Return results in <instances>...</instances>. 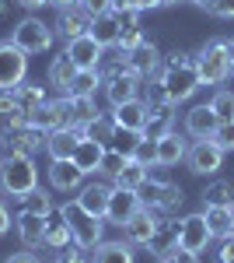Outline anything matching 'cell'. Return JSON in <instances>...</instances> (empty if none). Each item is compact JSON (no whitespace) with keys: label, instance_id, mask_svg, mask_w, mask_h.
Masks as SVG:
<instances>
[{"label":"cell","instance_id":"cell-1","mask_svg":"<svg viewBox=\"0 0 234 263\" xmlns=\"http://www.w3.org/2000/svg\"><path fill=\"white\" fill-rule=\"evenodd\" d=\"M161 88H164V99L178 105V102L193 99L199 91V70H196V57L193 53H172L164 67H161Z\"/></svg>","mask_w":234,"mask_h":263},{"label":"cell","instance_id":"cell-2","mask_svg":"<svg viewBox=\"0 0 234 263\" xmlns=\"http://www.w3.org/2000/svg\"><path fill=\"white\" fill-rule=\"evenodd\" d=\"M39 190V168L28 155H4L0 162V193L25 203L28 193Z\"/></svg>","mask_w":234,"mask_h":263},{"label":"cell","instance_id":"cell-3","mask_svg":"<svg viewBox=\"0 0 234 263\" xmlns=\"http://www.w3.org/2000/svg\"><path fill=\"white\" fill-rule=\"evenodd\" d=\"M196 70H199V84H224L234 74L231 57H227V42L210 39L199 53H196Z\"/></svg>","mask_w":234,"mask_h":263},{"label":"cell","instance_id":"cell-4","mask_svg":"<svg viewBox=\"0 0 234 263\" xmlns=\"http://www.w3.org/2000/svg\"><path fill=\"white\" fill-rule=\"evenodd\" d=\"M11 42L18 46L21 53L35 57V53H46V49L53 46V28H49V25H46L42 18L28 14V18H21L18 25H14V32H11Z\"/></svg>","mask_w":234,"mask_h":263},{"label":"cell","instance_id":"cell-5","mask_svg":"<svg viewBox=\"0 0 234 263\" xmlns=\"http://www.w3.org/2000/svg\"><path fill=\"white\" fill-rule=\"evenodd\" d=\"M137 193H140V203H143V207H151V211H157L161 218L175 214L178 207L185 203V193H182V186H175V182H154V179H147Z\"/></svg>","mask_w":234,"mask_h":263},{"label":"cell","instance_id":"cell-6","mask_svg":"<svg viewBox=\"0 0 234 263\" xmlns=\"http://www.w3.org/2000/svg\"><path fill=\"white\" fill-rule=\"evenodd\" d=\"M59 211H63V218H67V224H70L74 246H80V249H95V246L101 242V218H91L88 211H80L77 200L63 203Z\"/></svg>","mask_w":234,"mask_h":263},{"label":"cell","instance_id":"cell-7","mask_svg":"<svg viewBox=\"0 0 234 263\" xmlns=\"http://www.w3.org/2000/svg\"><path fill=\"white\" fill-rule=\"evenodd\" d=\"M46 137L49 134H42V130H35V126H4L0 130V147H4V155H35V151H42L46 147Z\"/></svg>","mask_w":234,"mask_h":263},{"label":"cell","instance_id":"cell-8","mask_svg":"<svg viewBox=\"0 0 234 263\" xmlns=\"http://www.w3.org/2000/svg\"><path fill=\"white\" fill-rule=\"evenodd\" d=\"M28 74V53H21L11 39L0 42V88H18Z\"/></svg>","mask_w":234,"mask_h":263},{"label":"cell","instance_id":"cell-9","mask_svg":"<svg viewBox=\"0 0 234 263\" xmlns=\"http://www.w3.org/2000/svg\"><path fill=\"white\" fill-rule=\"evenodd\" d=\"M220 162H224V151L217 147L214 137L196 141L189 147V155H185V165H189V172H196V176H214V172H220Z\"/></svg>","mask_w":234,"mask_h":263},{"label":"cell","instance_id":"cell-10","mask_svg":"<svg viewBox=\"0 0 234 263\" xmlns=\"http://www.w3.org/2000/svg\"><path fill=\"white\" fill-rule=\"evenodd\" d=\"M214 239L210 224H206V214H185L178 221V246L189 249V253H203Z\"/></svg>","mask_w":234,"mask_h":263},{"label":"cell","instance_id":"cell-11","mask_svg":"<svg viewBox=\"0 0 234 263\" xmlns=\"http://www.w3.org/2000/svg\"><path fill=\"white\" fill-rule=\"evenodd\" d=\"M140 207H143V203H140V193H137V190H122V186H112V197H109L105 221H109V224H119V228H122V224L130 221V218L137 214Z\"/></svg>","mask_w":234,"mask_h":263},{"label":"cell","instance_id":"cell-12","mask_svg":"<svg viewBox=\"0 0 234 263\" xmlns=\"http://www.w3.org/2000/svg\"><path fill=\"white\" fill-rule=\"evenodd\" d=\"M161 67H164V60H161V53H157L154 42H140L137 49L130 53V70L137 74L140 81H157L161 78Z\"/></svg>","mask_w":234,"mask_h":263},{"label":"cell","instance_id":"cell-13","mask_svg":"<svg viewBox=\"0 0 234 263\" xmlns=\"http://www.w3.org/2000/svg\"><path fill=\"white\" fill-rule=\"evenodd\" d=\"M91 14L80 7V4H67V7H59V18H56V28L59 32V39L63 42H70V39H77V35H88V28H91Z\"/></svg>","mask_w":234,"mask_h":263},{"label":"cell","instance_id":"cell-14","mask_svg":"<svg viewBox=\"0 0 234 263\" xmlns=\"http://www.w3.org/2000/svg\"><path fill=\"white\" fill-rule=\"evenodd\" d=\"M157 224H161V214L151 211V207H140L137 214L122 224V235H126V242H130V246H147V242H151V235L157 232Z\"/></svg>","mask_w":234,"mask_h":263},{"label":"cell","instance_id":"cell-15","mask_svg":"<svg viewBox=\"0 0 234 263\" xmlns=\"http://www.w3.org/2000/svg\"><path fill=\"white\" fill-rule=\"evenodd\" d=\"M63 53L74 60L77 70H98V63H101V57H105V46H98L91 35H77V39L67 42Z\"/></svg>","mask_w":234,"mask_h":263},{"label":"cell","instance_id":"cell-16","mask_svg":"<svg viewBox=\"0 0 234 263\" xmlns=\"http://www.w3.org/2000/svg\"><path fill=\"white\" fill-rule=\"evenodd\" d=\"M112 123H116V130L143 134V126H147V102L133 99V102H122V105H112Z\"/></svg>","mask_w":234,"mask_h":263},{"label":"cell","instance_id":"cell-17","mask_svg":"<svg viewBox=\"0 0 234 263\" xmlns=\"http://www.w3.org/2000/svg\"><path fill=\"white\" fill-rule=\"evenodd\" d=\"M109 197H112V186H105V182H84V186L77 190V207L88 211L91 218H101V221H105Z\"/></svg>","mask_w":234,"mask_h":263},{"label":"cell","instance_id":"cell-18","mask_svg":"<svg viewBox=\"0 0 234 263\" xmlns=\"http://www.w3.org/2000/svg\"><path fill=\"white\" fill-rule=\"evenodd\" d=\"M49 186L56 193H74L84 186V172L77 168L74 158H63V162H53L49 165Z\"/></svg>","mask_w":234,"mask_h":263},{"label":"cell","instance_id":"cell-19","mask_svg":"<svg viewBox=\"0 0 234 263\" xmlns=\"http://www.w3.org/2000/svg\"><path fill=\"white\" fill-rule=\"evenodd\" d=\"M140 84L143 81H140L133 70H122V74H116V78L105 81V99H109V105L133 102V99H140Z\"/></svg>","mask_w":234,"mask_h":263},{"label":"cell","instance_id":"cell-20","mask_svg":"<svg viewBox=\"0 0 234 263\" xmlns=\"http://www.w3.org/2000/svg\"><path fill=\"white\" fill-rule=\"evenodd\" d=\"M220 120H217L214 105H193L189 112H185V134H193L196 141H206V137H214Z\"/></svg>","mask_w":234,"mask_h":263},{"label":"cell","instance_id":"cell-21","mask_svg":"<svg viewBox=\"0 0 234 263\" xmlns=\"http://www.w3.org/2000/svg\"><path fill=\"white\" fill-rule=\"evenodd\" d=\"M175 130V105L172 102H161V105H147V126H143V137L161 141L164 134Z\"/></svg>","mask_w":234,"mask_h":263},{"label":"cell","instance_id":"cell-22","mask_svg":"<svg viewBox=\"0 0 234 263\" xmlns=\"http://www.w3.org/2000/svg\"><path fill=\"white\" fill-rule=\"evenodd\" d=\"M80 126H67V130H53L49 137H46V151H49V158L53 162H63V158H74V151H77L80 144Z\"/></svg>","mask_w":234,"mask_h":263},{"label":"cell","instance_id":"cell-23","mask_svg":"<svg viewBox=\"0 0 234 263\" xmlns=\"http://www.w3.org/2000/svg\"><path fill=\"white\" fill-rule=\"evenodd\" d=\"M14 224H18L21 242L28 246V249H39L42 239H46V218L35 214V211H28V207H21V214L14 218Z\"/></svg>","mask_w":234,"mask_h":263},{"label":"cell","instance_id":"cell-24","mask_svg":"<svg viewBox=\"0 0 234 263\" xmlns=\"http://www.w3.org/2000/svg\"><path fill=\"white\" fill-rule=\"evenodd\" d=\"M185 155H189V144L182 134H164L161 141H157V165H164V168H172V165L185 162Z\"/></svg>","mask_w":234,"mask_h":263},{"label":"cell","instance_id":"cell-25","mask_svg":"<svg viewBox=\"0 0 234 263\" xmlns=\"http://www.w3.org/2000/svg\"><path fill=\"white\" fill-rule=\"evenodd\" d=\"M147 249L154 253L157 260H161V256H175V249H178V224L175 221H161V224H157V232L151 235Z\"/></svg>","mask_w":234,"mask_h":263},{"label":"cell","instance_id":"cell-26","mask_svg":"<svg viewBox=\"0 0 234 263\" xmlns=\"http://www.w3.org/2000/svg\"><path fill=\"white\" fill-rule=\"evenodd\" d=\"M88 35H91L98 46H105V49L119 46V18H116V11L98 14V18L91 21V28H88Z\"/></svg>","mask_w":234,"mask_h":263},{"label":"cell","instance_id":"cell-27","mask_svg":"<svg viewBox=\"0 0 234 263\" xmlns=\"http://www.w3.org/2000/svg\"><path fill=\"white\" fill-rule=\"evenodd\" d=\"M74 242V235H70V224H67V218H63V211H53L49 218H46V239H42V246H53V249H67V246Z\"/></svg>","mask_w":234,"mask_h":263},{"label":"cell","instance_id":"cell-28","mask_svg":"<svg viewBox=\"0 0 234 263\" xmlns=\"http://www.w3.org/2000/svg\"><path fill=\"white\" fill-rule=\"evenodd\" d=\"M101 155H105V144L80 137L77 151H74V162H77V168L84 172V176H91V172H98V168H101Z\"/></svg>","mask_w":234,"mask_h":263},{"label":"cell","instance_id":"cell-29","mask_svg":"<svg viewBox=\"0 0 234 263\" xmlns=\"http://www.w3.org/2000/svg\"><path fill=\"white\" fill-rule=\"evenodd\" d=\"M74 74H77V67H74V60H70L67 53L53 57V63H49V84L56 88L59 95H67V91H70V81H74Z\"/></svg>","mask_w":234,"mask_h":263},{"label":"cell","instance_id":"cell-30","mask_svg":"<svg viewBox=\"0 0 234 263\" xmlns=\"http://www.w3.org/2000/svg\"><path fill=\"white\" fill-rule=\"evenodd\" d=\"M91 263H137V253L130 242H98Z\"/></svg>","mask_w":234,"mask_h":263},{"label":"cell","instance_id":"cell-31","mask_svg":"<svg viewBox=\"0 0 234 263\" xmlns=\"http://www.w3.org/2000/svg\"><path fill=\"white\" fill-rule=\"evenodd\" d=\"M80 134H84L88 141H98V144H105V147H112V144H116V123H112V116H98V120H91Z\"/></svg>","mask_w":234,"mask_h":263},{"label":"cell","instance_id":"cell-32","mask_svg":"<svg viewBox=\"0 0 234 263\" xmlns=\"http://www.w3.org/2000/svg\"><path fill=\"white\" fill-rule=\"evenodd\" d=\"M14 99H18L21 112H28V116H32L42 102H46V88H42V84H25V81H21L18 88H14Z\"/></svg>","mask_w":234,"mask_h":263},{"label":"cell","instance_id":"cell-33","mask_svg":"<svg viewBox=\"0 0 234 263\" xmlns=\"http://www.w3.org/2000/svg\"><path fill=\"white\" fill-rule=\"evenodd\" d=\"M203 203H206V207H231L234 203V182H227V179L210 182V186L203 190Z\"/></svg>","mask_w":234,"mask_h":263},{"label":"cell","instance_id":"cell-34","mask_svg":"<svg viewBox=\"0 0 234 263\" xmlns=\"http://www.w3.org/2000/svg\"><path fill=\"white\" fill-rule=\"evenodd\" d=\"M112 182H116V186H122V190H140V186L147 182V168L130 158V162L116 172V179H112Z\"/></svg>","mask_w":234,"mask_h":263},{"label":"cell","instance_id":"cell-35","mask_svg":"<svg viewBox=\"0 0 234 263\" xmlns=\"http://www.w3.org/2000/svg\"><path fill=\"white\" fill-rule=\"evenodd\" d=\"M203 214H206V224H210L214 239H224V235H231V232H234V224H231V207H206Z\"/></svg>","mask_w":234,"mask_h":263},{"label":"cell","instance_id":"cell-36","mask_svg":"<svg viewBox=\"0 0 234 263\" xmlns=\"http://www.w3.org/2000/svg\"><path fill=\"white\" fill-rule=\"evenodd\" d=\"M74 99V126H88L91 120H98L101 112H98V105H95V95H70Z\"/></svg>","mask_w":234,"mask_h":263},{"label":"cell","instance_id":"cell-37","mask_svg":"<svg viewBox=\"0 0 234 263\" xmlns=\"http://www.w3.org/2000/svg\"><path fill=\"white\" fill-rule=\"evenodd\" d=\"M98 84H101V74H98V70H77L67 95H95Z\"/></svg>","mask_w":234,"mask_h":263},{"label":"cell","instance_id":"cell-38","mask_svg":"<svg viewBox=\"0 0 234 263\" xmlns=\"http://www.w3.org/2000/svg\"><path fill=\"white\" fill-rule=\"evenodd\" d=\"M210 105H214V112H217V120H220V123H234V91L220 88L214 99H210Z\"/></svg>","mask_w":234,"mask_h":263},{"label":"cell","instance_id":"cell-39","mask_svg":"<svg viewBox=\"0 0 234 263\" xmlns=\"http://www.w3.org/2000/svg\"><path fill=\"white\" fill-rule=\"evenodd\" d=\"M133 162H140L143 168H151V165H157V141H151V137H143L140 134L137 147H133V155H130Z\"/></svg>","mask_w":234,"mask_h":263},{"label":"cell","instance_id":"cell-40","mask_svg":"<svg viewBox=\"0 0 234 263\" xmlns=\"http://www.w3.org/2000/svg\"><path fill=\"white\" fill-rule=\"evenodd\" d=\"M25 207H28V211H35V214H42V218H49V214L56 211L53 197H49V193H46L42 186L35 190V193H28V197H25Z\"/></svg>","mask_w":234,"mask_h":263},{"label":"cell","instance_id":"cell-41","mask_svg":"<svg viewBox=\"0 0 234 263\" xmlns=\"http://www.w3.org/2000/svg\"><path fill=\"white\" fill-rule=\"evenodd\" d=\"M126 162H130V155H122L119 147H105V155H101V168H98V172H105L109 179H116V172Z\"/></svg>","mask_w":234,"mask_h":263},{"label":"cell","instance_id":"cell-42","mask_svg":"<svg viewBox=\"0 0 234 263\" xmlns=\"http://www.w3.org/2000/svg\"><path fill=\"white\" fill-rule=\"evenodd\" d=\"M214 141H217V147L227 155V151H234V123H220L217 126V134H214Z\"/></svg>","mask_w":234,"mask_h":263},{"label":"cell","instance_id":"cell-43","mask_svg":"<svg viewBox=\"0 0 234 263\" xmlns=\"http://www.w3.org/2000/svg\"><path fill=\"white\" fill-rule=\"evenodd\" d=\"M56 263H91V260H88V249H80V246H67V249H59Z\"/></svg>","mask_w":234,"mask_h":263},{"label":"cell","instance_id":"cell-44","mask_svg":"<svg viewBox=\"0 0 234 263\" xmlns=\"http://www.w3.org/2000/svg\"><path fill=\"white\" fill-rule=\"evenodd\" d=\"M11 112H18V99H14V88H0V116L7 120Z\"/></svg>","mask_w":234,"mask_h":263},{"label":"cell","instance_id":"cell-45","mask_svg":"<svg viewBox=\"0 0 234 263\" xmlns=\"http://www.w3.org/2000/svg\"><path fill=\"white\" fill-rule=\"evenodd\" d=\"M80 7L91 14V18H98V14H109L112 11V0H77Z\"/></svg>","mask_w":234,"mask_h":263},{"label":"cell","instance_id":"cell-46","mask_svg":"<svg viewBox=\"0 0 234 263\" xmlns=\"http://www.w3.org/2000/svg\"><path fill=\"white\" fill-rule=\"evenodd\" d=\"M217 263H234V232L220 239V249H217Z\"/></svg>","mask_w":234,"mask_h":263},{"label":"cell","instance_id":"cell-47","mask_svg":"<svg viewBox=\"0 0 234 263\" xmlns=\"http://www.w3.org/2000/svg\"><path fill=\"white\" fill-rule=\"evenodd\" d=\"M206 11H210L214 18H234V0H214Z\"/></svg>","mask_w":234,"mask_h":263},{"label":"cell","instance_id":"cell-48","mask_svg":"<svg viewBox=\"0 0 234 263\" xmlns=\"http://www.w3.org/2000/svg\"><path fill=\"white\" fill-rule=\"evenodd\" d=\"M11 232V211H7V203L0 200V235H7Z\"/></svg>","mask_w":234,"mask_h":263},{"label":"cell","instance_id":"cell-49","mask_svg":"<svg viewBox=\"0 0 234 263\" xmlns=\"http://www.w3.org/2000/svg\"><path fill=\"white\" fill-rule=\"evenodd\" d=\"M175 263H199V253H189V249H175Z\"/></svg>","mask_w":234,"mask_h":263},{"label":"cell","instance_id":"cell-50","mask_svg":"<svg viewBox=\"0 0 234 263\" xmlns=\"http://www.w3.org/2000/svg\"><path fill=\"white\" fill-rule=\"evenodd\" d=\"M4 263H39V260H35V253H11Z\"/></svg>","mask_w":234,"mask_h":263},{"label":"cell","instance_id":"cell-51","mask_svg":"<svg viewBox=\"0 0 234 263\" xmlns=\"http://www.w3.org/2000/svg\"><path fill=\"white\" fill-rule=\"evenodd\" d=\"M14 4H21L25 11H39V7H46L49 0H14Z\"/></svg>","mask_w":234,"mask_h":263},{"label":"cell","instance_id":"cell-52","mask_svg":"<svg viewBox=\"0 0 234 263\" xmlns=\"http://www.w3.org/2000/svg\"><path fill=\"white\" fill-rule=\"evenodd\" d=\"M112 11H137V0H112Z\"/></svg>","mask_w":234,"mask_h":263},{"label":"cell","instance_id":"cell-53","mask_svg":"<svg viewBox=\"0 0 234 263\" xmlns=\"http://www.w3.org/2000/svg\"><path fill=\"white\" fill-rule=\"evenodd\" d=\"M53 7H67V4H77V0H49Z\"/></svg>","mask_w":234,"mask_h":263},{"label":"cell","instance_id":"cell-54","mask_svg":"<svg viewBox=\"0 0 234 263\" xmlns=\"http://www.w3.org/2000/svg\"><path fill=\"white\" fill-rule=\"evenodd\" d=\"M227 57H231V67H234V39H227Z\"/></svg>","mask_w":234,"mask_h":263},{"label":"cell","instance_id":"cell-55","mask_svg":"<svg viewBox=\"0 0 234 263\" xmlns=\"http://www.w3.org/2000/svg\"><path fill=\"white\" fill-rule=\"evenodd\" d=\"M189 4H196V7H210L214 0H189Z\"/></svg>","mask_w":234,"mask_h":263},{"label":"cell","instance_id":"cell-56","mask_svg":"<svg viewBox=\"0 0 234 263\" xmlns=\"http://www.w3.org/2000/svg\"><path fill=\"white\" fill-rule=\"evenodd\" d=\"M172 4H178V0H157V7H172Z\"/></svg>","mask_w":234,"mask_h":263},{"label":"cell","instance_id":"cell-57","mask_svg":"<svg viewBox=\"0 0 234 263\" xmlns=\"http://www.w3.org/2000/svg\"><path fill=\"white\" fill-rule=\"evenodd\" d=\"M154 263H175V256H161V260H154Z\"/></svg>","mask_w":234,"mask_h":263},{"label":"cell","instance_id":"cell-58","mask_svg":"<svg viewBox=\"0 0 234 263\" xmlns=\"http://www.w3.org/2000/svg\"><path fill=\"white\" fill-rule=\"evenodd\" d=\"M4 11H7V0H0V14H4Z\"/></svg>","mask_w":234,"mask_h":263},{"label":"cell","instance_id":"cell-59","mask_svg":"<svg viewBox=\"0 0 234 263\" xmlns=\"http://www.w3.org/2000/svg\"><path fill=\"white\" fill-rule=\"evenodd\" d=\"M231 224H234V203H231Z\"/></svg>","mask_w":234,"mask_h":263}]
</instances>
